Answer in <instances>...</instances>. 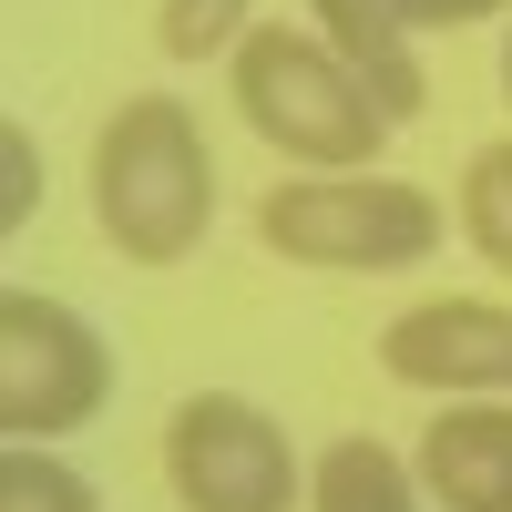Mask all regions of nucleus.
I'll return each mask as SVG.
<instances>
[{
  "label": "nucleus",
  "mask_w": 512,
  "mask_h": 512,
  "mask_svg": "<svg viewBox=\"0 0 512 512\" xmlns=\"http://www.w3.org/2000/svg\"><path fill=\"white\" fill-rule=\"evenodd\" d=\"M93 216L113 236V256L134 267H185L195 236L216 226V154H205L195 113L175 93H134L103 144H93Z\"/></svg>",
  "instance_id": "nucleus-1"
},
{
  "label": "nucleus",
  "mask_w": 512,
  "mask_h": 512,
  "mask_svg": "<svg viewBox=\"0 0 512 512\" xmlns=\"http://www.w3.org/2000/svg\"><path fill=\"white\" fill-rule=\"evenodd\" d=\"M236 113L256 123V144H277L287 164H318V175H369L390 144V113L369 103V82L318 31H287V21H256L236 41Z\"/></svg>",
  "instance_id": "nucleus-2"
},
{
  "label": "nucleus",
  "mask_w": 512,
  "mask_h": 512,
  "mask_svg": "<svg viewBox=\"0 0 512 512\" xmlns=\"http://www.w3.org/2000/svg\"><path fill=\"white\" fill-rule=\"evenodd\" d=\"M256 236L297 267H420L441 246V205L400 185V175H297V185H267L256 205Z\"/></svg>",
  "instance_id": "nucleus-3"
},
{
  "label": "nucleus",
  "mask_w": 512,
  "mask_h": 512,
  "mask_svg": "<svg viewBox=\"0 0 512 512\" xmlns=\"http://www.w3.org/2000/svg\"><path fill=\"white\" fill-rule=\"evenodd\" d=\"M164 482L185 512H297V451L256 400L195 390L164 420Z\"/></svg>",
  "instance_id": "nucleus-4"
},
{
  "label": "nucleus",
  "mask_w": 512,
  "mask_h": 512,
  "mask_svg": "<svg viewBox=\"0 0 512 512\" xmlns=\"http://www.w3.org/2000/svg\"><path fill=\"white\" fill-rule=\"evenodd\" d=\"M103 400H113V349L62 308V297L11 287L0 297V431L11 441H52V431H82Z\"/></svg>",
  "instance_id": "nucleus-5"
},
{
  "label": "nucleus",
  "mask_w": 512,
  "mask_h": 512,
  "mask_svg": "<svg viewBox=\"0 0 512 512\" xmlns=\"http://www.w3.org/2000/svg\"><path fill=\"white\" fill-rule=\"evenodd\" d=\"M379 369L410 390H512V308L502 297H420L379 328Z\"/></svg>",
  "instance_id": "nucleus-6"
},
{
  "label": "nucleus",
  "mask_w": 512,
  "mask_h": 512,
  "mask_svg": "<svg viewBox=\"0 0 512 512\" xmlns=\"http://www.w3.org/2000/svg\"><path fill=\"white\" fill-rule=\"evenodd\" d=\"M420 492L441 512H512V410L472 400L420 431Z\"/></svg>",
  "instance_id": "nucleus-7"
},
{
  "label": "nucleus",
  "mask_w": 512,
  "mask_h": 512,
  "mask_svg": "<svg viewBox=\"0 0 512 512\" xmlns=\"http://www.w3.org/2000/svg\"><path fill=\"white\" fill-rule=\"evenodd\" d=\"M318 11V41L338 62H349L359 82H369V103L390 113V123H410L420 103H431V82H420V52H410V31L379 11V0H308Z\"/></svg>",
  "instance_id": "nucleus-8"
},
{
  "label": "nucleus",
  "mask_w": 512,
  "mask_h": 512,
  "mask_svg": "<svg viewBox=\"0 0 512 512\" xmlns=\"http://www.w3.org/2000/svg\"><path fill=\"white\" fill-rule=\"evenodd\" d=\"M308 512H420V472L390 441H328L308 472Z\"/></svg>",
  "instance_id": "nucleus-9"
},
{
  "label": "nucleus",
  "mask_w": 512,
  "mask_h": 512,
  "mask_svg": "<svg viewBox=\"0 0 512 512\" xmlns=\"http://www.w3.org/2000/svg\"><path fill=\"white\" fill-rule=\"evenodd\" d=\"M461 236L492 277H512V144H482L461 164Z\"/></svg>",
  "instance_id": "nucleus-10"
},
{
  "label": "nucleus",
  "mask_w": 512,
  "mask_h": 512,
  "mask_svg": "<svg viewBox=\"0 0 512 512\" xmlns=\"http://www.w3.org/2000/svg\"><path fill=\"white\" fill-rule=\"evenodd\" d=\"M0 512H93V482L52 461L41 441H11L0 451Z\"/></svg>",
  "instance_id": "nucleus-11"
},
{
  "label": "nucleus",
  "mask_w": 512,
  "mask_h": 512,
  "mask_svg": "<svg viewBox=\"0 0 512 512\" xmlns=\"http://www.w3.org/2000/svg\"><path fill=\"white\" fill-rule=\"evenodd\" d=\"M246 11H256V0H164L154 41H164V52H175V62H205V52H236V41L256 31Z\"/></svg>",
  "instance_id": "nucleus-12"
},
{
  "label": "nucleus",
  "mask_w": 512,
  "mask_h": 512,
  "mask_svg": "<svg viewBox=\"0 0 512 512\" xmlns=\"http://www.w3.org/2000/svg\"><path fill=\"white\" fill-rule=\"evenodd\" d=\"M31 205H41V154H31V134L21 123H0V226H31Z\"/></svg>",
  "instance_id": "nucleus-13"
},
{
  "label": "nucleus",
  "mask_w": 512,
  "mask_h": 512,
  "mask_svg": "<svg viewBox=\"0 0 512 512\" xmlns=\"http://www.w3.org/2000/svg\"><path fill=\"white\" fill-rule=\"evenodd\" d=\"M400 31H461V21H492V11H512V0H379Z\"/></svg>",
  "instance_id": "nucleus-14"
},
{
  "label": "nucleus",
  "mask_w": 512,
  "mask_h": 512,
  "mask_svg": "<svg viewBox=\"0 0 512 512\" xmlns=\"http://www.w3.org/2000/svg\"><path fill=\"white\" fill-rule=\"evenodd\" d=\"M502 103H512V41H502Z\"/></svg>",
  "instance_id": "nucleus-15"
}]
</instances>
